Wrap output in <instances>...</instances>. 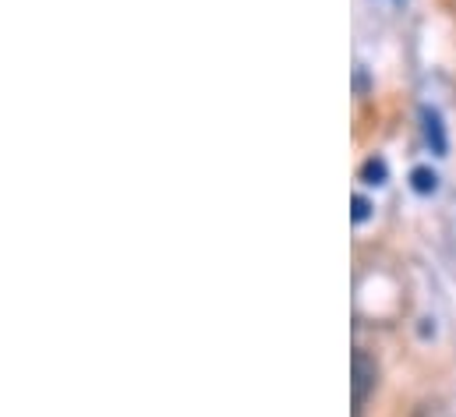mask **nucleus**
<instances>
[{
  "mask_svg": "<svg viewBox=\"0 0 456 417\" xmlns=\"http://www.w3.org/2000/svg\"><path fill=\"white\" fill-rule=\"evenodd\" d=\"M379 386V364L368 350H354V361H350V393H354V417L364 414L371 393Z\"/></svg>",
  "mask_w": 456,
  "mask_h": 417,
  "instance_id": "obj_1",
  "label": "nucleus"
},
{
  "mask_svg": "<svg viewBox=\"0 0 456 417\" xmlns=\"http://www.w3.org/2000/svg\"><path fill=\"white\" fill-rule=\"evenodd\" d=\"M421 131H425V142L432 145V152H436V156H446V149H450L446 127H443V117H439L432 106L421 110Z\"/></svg>",
  "mask_w": 456,
  "mask_h": 417,
  "instance_id": "obj_2",
  "label": "nucleus"
},
{
  "mask_svg": "<svg viewBox=\"0 0 456 417\" xmlns=\"http://www.w3.org/2000/svg\"><path fill=\"white\" fill-rule=\"evenodd\" d=\"M411 188H414L418 195H436L439 174H436L432 167H414V170H411Z\"/></svg>",
  "mask_w": 456,
  "mask_h": 417,
  "instance_id": "obj_3",
  "label": "nucleus"
},
{
  "mask_svg": "<svg viewBox=\"0 0 456 417\" xmlns=\"http://www.w3.org/2000/svg\"><path fill=\"white\" fill-rule=\"evenodd\" d=\"M361 181L364 184H386L389 181V167H386V159H379V156H371V159H364L361 163Z\"/></svg>",
  "mask_w": 456,
  "mask_h": 417,
  "instance_id": "obj_4",
  "label": "nucleus"
},
{
  "mask_svg": "<svg viewBox=\"0 0 456 417\" xmlns=\"http://www.w3.org/2000/svg\"><path fill=\"white\" fill-rule=\"evenodd\" d=\"M350 206H354V212H350V216H354V223H364V219L371 216V206H368V199H361V195H354V199H350Z\"/></svg>",
  "mask_w": 456,
  "mask_h": 417,
  "instance_id": "obj_5",
  "label": "nucleus"
},
{
  "mask_svg": "<svg viewBox=\"0 0 456 417\" xmlns=\"http://www.w3.org/2000/svg\"><path fill=\"white\" fill-rule=\"evenodd\" d=\"M411 417H446V411H443L439 404H421Z\"/></svg>",
  "mask_w": 456,
  "mask_h": 417,
  "instance_id": "obj_6",
  "label": "nucleus"
}]
</instances>
